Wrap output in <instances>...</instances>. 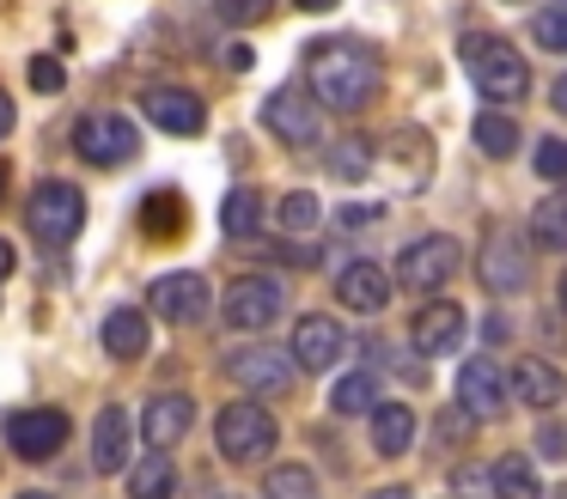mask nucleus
<instances>
[{
	"mask_svg": "<svg viewBox=\"0 0 567 499\" xmlns=\"http://www.w3.org/2000/svg\"><path fill=\"white\" fill-rule=\"evenodd\" d=\"M306 73H311V97H318L323 110H336V116H354V110H367L372 97H379V85H384L379 55H372L367 43H354V37L311 43V49H306Z\"/></svg>",
	"mask_w": 567,
	"mask_h": 499,
	"instance_id": "nucleus-1",
	"label": "nucleus"
},
{
	"mask_svg": "<svg viewBox=\"0 0 567 499\" xmlns=\"http://www.w3.org/2000/svg\"><path fill=\"white\" fill-rule=\"evenodd\" d=\"M457 61H464V73L476 80V92L488 97V104H525L530 92V67L525 55H518L506 37L494 31H470L464 43H457Z\"/></svg>",
	"mask_w": 567,
	"mask_h": 499,
	"instance_id": "nucleus-2",
	"label": "nucleus"
},
{
	"mask_svg": "<svg viewBox=\"0 0 567 499\" xmlns=\"http://www.w3.org/2000/svg\"><path fill=\"white\" fill-rule=\"evenodd\" d=\"M80 226H86V195H80L74 183L50 177V183H38V189H31V201H25V231L43 243V250H62V243H74Z\"/></svg>",
	"mask_w": 567,
	"mask_h": 499,
	"instance_id": "nucleus-3",
	"label": "nucleus"
},
{
	"mask_svg": "<svg viewBox=\"0 0 567 499\" xmlns=\"http://www.w3.org/2000/svg\"><path fill=\"white\" fill-rule=\"evenodd\" d=\"M275 438H281V426H275V414L262 408V402H226L220 420H214V445H220L226 462H257V457H269Z\"/></svg>",
	"mask_w": 567,
	"mask_h": 499,
	"instance_id": "nucleus-4",
	"label": "nucleus"
},
{
	"mask_svg": "<svg viewBox=\"0 0 567 499\" xmlns=\"http://www.w3.org/2000/svg\"><path fill=\"white\" fill-rule=\"evenodd\" d=\"M74 153L99 170H116L141 153V128L123 116V110H92V116L74 122Z\"/></svg>",
	"mask_w": 567,
	"mask_h": 499,
	"instance_id": "nucleus-5",
	"label": "nucleus"
},
{
	"mask_svg": "<svg viewBox=\"0 0 567 499\" xmlns=\"http://www.w3.org/2000/svg\"><path fill=\"white\" fill-rule=\"evenodd\" d=\"M457 268H464V243L445 238V231H427V238L396 250V280H403L409 292H440Z\"/></svg>",
	"mask_w": 567,
	"mask_h": 499,
	"instance_id": "nucleus-6",
	"label": "nucleus"
},
{
	"mask_svg": "<svg viewBox=\"0 0 567 499\" xmlns=\"http://www.w3.org/2000/svg\"><path fill=\"white\" fill-rule=\"evenodd\" d=\"M262 128L275 134V141H287V146H318L323 141V104L318 97H306L299 85H281V92H269L262 97Z\"/></svg>",
	"mask_w": 567,
	"mask_h": 499,
	"instance_id": "nucleus-7",
	"label": "nucleus"
},
{
	"mask_svg": "<svg viewBox=\"0 0 567 499\" xmlns=\"http://www.w3.org/2000/svg\"><path fill=\"white\" fill-rule=\"evenodd\" d=\"M220 311H226V329H269L275 316L287 311V287L275 274H238L233 287H226V299H220Z\"/></svg>",
	"mask_w": 567,
	"mask_h": 499,
	"instance_id": "nucleus-8",
	"label": "nucleus"
},
{
	"mask_svg": "<svg viewBox=\"0 0 567 499\" xmlns=\"http://www.w3.org/2000/svg\"><path fill=\"white\" fill-rule=\"evenodd\" d=\"M348 329H342V316H330V311H306L293 323V341H287V353L299 360V372H336V365L348 360Z\"/></svg>",
	"mask_w": 567,
	"mask_h": 499,
	"instance_id": "nucleus-9",
	"label": "nucleus"
},
{
	"mask_svg": "<svg viewBox=\"0 0 567 499\" xmlns=\"http://www.w3.org/2000/svg\"><path fill=\"white\" fill-rule=\"evenodd\" d=\"M226 377L238 389H250V396H287L299 377V360L281 347H238V353H226Z\"/></svg>",
	"mask_w": 567,
	"mask_h": 499,
	"instance_id": "nucleus-10",
	"label": "nucleus"
},
{
	"mask_svg": "<svg viewBox=\"0 0 567 499\" xmlns=\"http://www.w3.org/2000/svg\"><path fill=\"white\" fill-rule=\"evenodd\" d=\"M208 304H214V292H208V280H202L196 268H177V274H159V280L147 287V311H153V316H165L172 329L202 323V316H208Z\"/></svg>",
	"mask_w": 567,
	"mask_h": 499,
	"instance_id": "nucleus-11",
	"label": "nucleus"
},
{
	"mask_svg": "<svg viewBox=\"0 0 567 499\" xmlns=\"http://www.w3.org/2000/svg\"><path fill=\"white\" fill-rule=\"evenodd\" d=\"M68 433H74V420H68L62 408H19V414H7V445H13V457H25V462H50L55 450L68 445Z\"/></svg>",
	"mask_w": 567,
	"mask_h": 499,
	"instance_id": "nucleus-12",
	"label": "nucleus"
},
{
	"mask_svg": "<svg viewBox=\"0 0 567 499\" xmlns=\"http://www.w3.org/2000/svg\"><path fill=\"white\" fill-rule=\"evenodd\" d=\"M506 402H513V377H506L488 353H476V360L457 372V408H464L470 420H501Z\"/></svg>",
	"mask_w": 567,
	"mask_h": 499,
	"instance_id": "nucleus-13",
	"label": "nucleus"
},
{
	"mask_svg": "<svg viewBox=\"0 0 567 499\" xmlns=\"http://www.w3.org/2000/svg\"><path fill=\"white\" fill-rule=\"evenodd\" d=\"M141 116L165 134H184V141L208 128V104H202L196 92H184V85H147V92H141Z\"/></svg>",
	"mask_w": 567,
	"mask_h": 499,
	"instance_id": "nucleus-14",
	"label": "nucleus"
},
{
	"mask_svg": "<svg viewBox=\"0 0 567 499\" xmlns=\"http://www.w3.org/2000/svg\"><path fill=\"white\" fill-rule=\"evenodd\" d=\"M409 341H415L421 360H445L452 347H464V304L457 299H427L409 323Z\"/></svg>",
	"mask_w": 567,
	"mask_h": 499,
	"instance_id": "nucleus-15",
	"label": "nucleus"
},
{
	"mask_svg": "<svg viewBox=\"0 0 567 499\" xmlns=\"http://www.w3.org/2000/svg\"><path fill=\"white\" fill-rule=\"evenodd\" d=\"M476 274H482L488 292H518L525 287L530 262H525V250H518V231H501V226L488 231V243L476 250Z\"/></svg>",
	"mask_w": 567,
	"mask_h": 499,
	"instance_id": "nucleus-16",
	"label": "nucleus"
},
{
	"mask_svg": "<svg viewBox=\"0 0 567 499\" xmlns=\"http://www.w3.org/2000/svg\"><path fill=\"white\" fill-rule=\"evenodd\" d=\"M189 426H196V396H184V389H165V396H153L147 414H141V438H147L153 450L184 445Z\"/></svg>",
	"mask_w": 567,
	"mask_h": 499,
	"instance_id": "nucleus-17",
	"label": "nucleus"
},
{
	"mask_svg": "<svg viewBox=\"0 0 567 499\" xmlns=\"http://www.w3.org/2000/svg\"><path fill=\"white\" fill-rule=\"evenodd\" d=\"M336 299L360 316H379L384 304H391V274H384L379 262H348L342 274H336Z\"/></svg>",
	"mask_w": 567,
	"mask_h": 499,
	"instance_id": "nucleus-18",
	"label": "nucleus"
},
{
	"mask_svg": "<svg viewBox=\"0 0 567 499\" xmlns=\"http://www.w3.org/2000/svg\"><path fill=\"white\" fill-rule=\"evenodd\" d=\"M506 377H513V396H518V402H530L537 414H549L555 402L567 396V377H561V365H549L543 353H525V360H518Z\"/></svg>",
	"mask_w": 567,
	"mask_h": 499,
	"instance_id": "nucleus-19",
	"label": "nucleus"
},
{
	"mask_svg": "<svg viewBox=\"0 0 567 499\" xmlns=\"http://www.w3.org/2000/svg\"><path fill=\"white\" fill-rule=\"evenodd\" d=\"M92 469L99 475H123L128 469V408H99L92 420Z\"/></svg>",
	"mask_w": 567,
	"mask_h": 499,
	"instance_id": "nucleus-20",
	"label": "nucleus"
},
{
	"mask_svg": "<svg viewBox=\"0 0 567 499\" xmlns=\"http://www.w3.org/2000/svg\"><path fill=\"white\" fill-rule=\"evenodd\" d=\"M153 347V323L141 304H116L111 316H104V353L111 360H141V353Z\"/></svg>",
	"mask_w": 567,
	"mask_h": 499,
	"instance_id": "nucleus-21",
	"label": "nucleus"
},
{
	"mask_svg": "<svg viewBox=\"0 0 567 499\" xmlns=\"http://www.w3.org/2000/svg\"><path fill=\"white\" fill-rule=\"evenodd\" d=\"M367 420H372V450L379 457H403L415 445V408H403V402H379Z\"/></svg>",
	"mask_w": 567,
	"mask_h": 499,
	"instance_id": "nucleus-22",
	"label": "nucleus"
},
{
	"mask_svg": "<svg viewBox=\"0 0 567 499\" xmlns=\"http://www.w3.org/2000/svg\"><path fill=\"white\" fill-rule=\"evenodd\" d=\"M525 238H530V250H567V189L543 195V201L530 207Z\"/></svg>",
	"mask_w": 567,
	"mask_h": 499,
	"instance_id": "nucleus-23",
	"label": "nucleus"
},
{
	"mask_svg": "<svg viewBox=\"0 0 567 499\" xmlns=\"http://www.w3.org/2000/svg\"><path fill=\"white\" fill-rule=\"evenodd\" d=\"M184 226H189V207L177 189H153L147 201H141V231H147V238H177Z\"/></svg>",
	"mask_w": 567,
	"mask_h": 499,
	"instance_id": "nucleus-24",
	"label": "nucleus"
},
{
	"mask_svg": "<svg viewBox=\"0 0 567 499\" xmlns=\"http://www.w3.org/2000/svg\"><path fill=\"white\" fill-rule=\"evenodd\" d=\"M220 231H226V238H257V231H262V195L257 189H226Z\"/></svg>",
	"mask_w": 567,
	"mask_h": 499,
	"instance_id": "nucleus-25",
	"label": "nucleus"
},
{
	"mask_svg": "<svg viewBox=\"0 0 567 499\" xmlns=\"http://www.w3.org/2000/svg\"><path fill=\"white\" fill-rule=\"evenodd\" d=\"M177 493V469L165 462V450H153L147 462L128 469V499H172Z\"/></svg>",
	"mask_w": 567,
	"mask_h": 499,
	"instance_id": "nucleus-26",
	"label": "nucleus"
},
{
	"mask_svg": "<svg viewBox=\"0 0 567 499\" xmlns=\"http://www.w3.org/2000/svg\"><path fill=\"white\" fill-rule=\"evenodd\" d=\"M488 475H494V493H501V499H543L537 469H530V457H518V450H506Z\"/></svg>",
	"mask_w": 567,
	"mask_h": 499,
	"instance_id": "nucleus-27",
	"label": "nucleus"
},
{
	"mask_svg": "<svg viewBox=\"0 0 567 499\" xmlns=\"http://www.w3.org/2000/svg\"><path fill=\"white\" fill-rule=\"evenodd\" d=\"M372 396H379L372 365H367V372H342V377H336V389H330V408L336 414H372V408H379Z\"/></svg>",
	"mask_w": 567,
	"mask_h": 499,
	"instance_id": "nucleus-28",
	"label": "nucleus"
},
{
	"mask_svg": "<svg viewBox=\"0 0 567 499\" xmlns=\"http://www.w3.org/2000/svg\"><path fill=\"white\" fill-rule=\"evenodd\" d=\"M262 499H318V475L306 462H275L262 475Z\"/></svg>",
	"mask_w": 567,
	"mask_h": 499,
	"instance_id": "nucleus-29",
	"label": "nucleus"
},
{
	"mask_svg": "<svg viewBox=\"0 0 567 499\" xmlns=\"http://www.w3.org/2000/svg\"><path fill=\"white\" fill-rule=\"evenodd\" d=\"M476 146L494 158H513L518 153V122L506 116V110H482L476 116Z\"/></svg>",
	"mask_w": 567,
	"mask_h": 499,
	"instance_id": "nucleus-30",
	"label": "nucleus"
},
{
	"mask_svg": "<svg viewBox=\"0 0 567 499\" xmlns=\"http://www.w3.org/2000/svg\"><path fill=\"white\" fill-rule=\"evenodd\" d=\"M330 170L342 183H360V177H372V141H360V134H348V141H336L330 146Z\"/></svg>",
	"mask_w": 567,
	"mask_h": 499,
	"instance_id": "nucleus-31",
	"label": "nucleus"
},
{
	"mask_svg": "<svg viewBox=\"0 0 567 499\" xmlns=\"http://www.w3.org/2000/svg\"><path fill=\"white\" fill-rule=\"evenodd\" d=\"M275 219H281L287 231H311V226H323V201L311 189H293V195L275 201Z\"/></svg>",
	"mask_w": 567,
	"mask_h": 499,
	"instance_id": "nucleus-32",
	"label": "nucleus"
},
{
	"mask_svg": "<svg viewBox=\"0 0 567 499\" xmlns=\"http://www.w3.org/2000/svg\"><path fill=\"white\" fill-rule=\"evenodd\" d=\"M537 43L555 49V55H567V0H555V7L537 12Z\"/></svg>",
	"mask_w": 567,
	"mask_h": 499,
	"instance_id": "nucleus-33",
	"label": "nucleus"
},
{
	"mask_svg": "<svg viewBox=\"0 0 567 499\" xmlns=\"http://www.w3.org/2000/svg\"><path fill=\"white\" fill-rule=\"evenodd\" d=\"M537 177H549V183H567V141L561 134H549V141H537Z\"/></svg>",
	"mask_w": 567,
	"mask_h": 499,
	"instance_id": "nucleus-34",
	"label": "nucleus"
},
{
	"mask_svg": "<svg viewBox=\"0 0 567 499\" xmlns=\"http://www.w3.org/2000/svg\"><path fill=\"white\" fill-rule=\"evenodd\" d=\"M226 24H262L275 12V0H214Z\"/></svg>",
	"mask_w": 567,
	"mask_h": 499,
	"instance_id": "nucleus-35",
	"label": "nucleus"
},
{
	"mask_svg": "<svg viewBox=\"0 0 567 499\" xmlns=\"http://www.w3.org/2000/svg\"><path fill=\"white\" fill-rule=\"evenodd\" d=\"M537 457H549V462L567 457V426L561 420H543L537 426Z\"/></svg>",
	"mask_w": 567,
	"mask_h": 499,
	"instance_id": "nucleus-36",
	"label": "nucleus"
},
{
	"mask_svg": "<svg viewBox=\"0 0 567 499\" xmlns=\"http://www.w3.org/2000/svg\"><path fill=\"white\" fill-rule=\"evenodd\" d=\"M31 85H38V92H62V61L55 55H31Z\"/></svg>",
	"mask_w": 567,
	"mask_h": 499,
	"instance_id": "nucleus-37",
	"label": "nucleus"
},
{
	"mask_svg": "<svg viewBox=\"0 0 567 499\" xmlns=\"http://www.w3.org/2000/svg\"><path fill=\"white\" fill-rule=\"evenodd\" d=\"M372 219H384V201H354V207H342V214H336V226L360 231V226H372Z\"/></svg>",
	"mask_w": 567,
	"mask_h": 499,
	"instance_id": "nucleus-38",
	"label": "nucleus"
},
{
	"mask_svg": "<svg viewBox=\"0 0 567 499\" xmlns=\"http://www.w3.org/2000/svg\"><path fill=\"white\" fill-rule=\"evenodd\" d=\"M457 493H470V499H501V493H494V475H482V469H457Z\"/></svg>",
	"mask_w": 567,
	"mask_h": 499,
	"instance_id": "nucleus-39",
	"label": "nucleus"
},
{
	"mask_svg": "<svg viewBox=\"0 0 567 499\" xmlns=\"http://www.w3.org/2000/svg\"><path fill=\"white\" fill-rule=\"evenodd\" d=\"M250 61H257V49H250V43H226V67H233V73H250Z\"/></svg>",
	"mask_w": 567,
	"mask_h": 499,
	"instance_id": "nucleus-40",
	"label": "nucleus"
},
{
	"mask_svg": "<svg viewBox=\"0 0 567 499\" xmlns=\"http://www.w3.org/2000/svg\"><path fill=\"white\" fill-rule=\"evenodd\" d=\"M13 122H19V116H13V104H7V92H0V141L13 134Z\"/></svg>",
	"mask_w": 567,
	"mask_h": 499,
	"instance_id": "nucleus-41",
	"label": "nucleus"
},
{
	"mask_svg": "<svg viewBox=\"0 0 567 499\" xmlns=\"http://www.w3.org/2000/svg\"><path fill=\"white\" fill-rule=\"evenodd\" d=\"M549 110H561V116H567V73L555 80V92H549Z\"/></svg>",
	"mask_w": 567,
	"mask_h": 499,
	"instance_id": "nucleus-42",
	"label": "nucleus"
},
{
	"mask_svg": "<svg viewBox=\"0 0 567 499\" xmlns=\"http://www.w3.org/2000/svg\"><path fill=\"white\" fill-rule=\"evenodd\" d=\"M13 262H19V256H13V243H7V238H0V280H7V274H13Z\"/></svg>",
	"mask_w": 567,
	"mask_h": 499,
	"instance_id": "nucleus-43",
	"label": "nucleus"
},
{
	"mask_svg": "<svg viewBox=\"0 0 567 499\" xmlns=\"http://www.w3.org/2000/svg\"><path fill=\"white\" fill-rule=\"evenodd\" d=\"M367 499H409V487H372Z\"/></svg>",
	"mask_w": 567,
	"mask_h": 499,
	"instance_id": "nucleus-44",
	"label": "nucleus"
},
{
	"mask_svg": "<svg viewBox=\"0 0 567 499\" xmlns=\"http://www.w3.org/2000/svg\"><path fill=\"white\" fill-rule=\"evenodd\" d=\"M299 12H336V0H299Z\"/></svg>",
	"mask_w": 567,
	"mask_h": 499,
	"instance_id": "nucleus-45",
	"label": "nucleus"
},
{
	"mask_svg": "<svg viewBox=\"0 0 567 499\" xmlns=\"http://www.w3.org/2000/svg\"><path fill=\"white\" fill-rule=\"evenodd\" d=\"M555 299H561V311H567V268H561V280H555Z\"/></svg>",
	"mask_w": 567,
	"mask_h": 499,
	"instance_id": "nucleus-46",
	"label": "nucleus"
},
{
	"mask_svg": "<svg viewBox=\"0 0 567 499\" xmlns=\"http://www.w3.org/2000/svg\"><path fill=\"white\" fill-rule=\"evenodd\" d=\"M19 499H55V493H38V487H31V493H19Z\"/></svg>",
	"mask_w": 567,
	"mask_h": 499,
	"instance_id": "nucleus-47",
	"label": "nucleus"
},
{
	"mask_svg": "<svg viewBox=\"0 0 567 499\" xmlns=\"http://www.w3.org/2000/svg\"><path fill=\"white\" fill-rule=\"evenodd\" d=\"M0 201H7V165H0Z\"/></svg>",
	"mask_w": 567,
	"mask_h": 499,
	"instance_id": "nucleus-48",
	"label": "nucleus"
},
{
	"mask_svg": "<svg viewBox=\"0 0 567 499\" xmlns=\"http://www.w3.org/2000/svg\"><path fill=\"white\" fill-rule=\"evenodd\" d=\"M226 499H238V493H226Z\"/></svg>",
	"mask_w": 567,
	"mask_h": 499,
	"instance_id": "nucleus-49",
	"label": "nucleus"
}]
</instances>
